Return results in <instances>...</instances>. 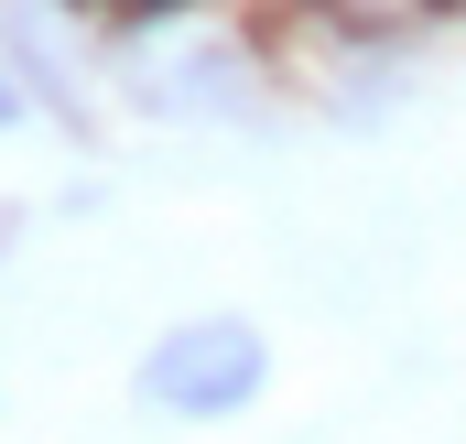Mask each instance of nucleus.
I'll return each mask as SVG.
<instances>
[{
    "mask_svg": "<svg viewBox=\"0 0 466 444\" xmlns=\"http://www.w3.org/2000/svg\"><path fill=\"white\" fill-rule=\"evenodd\" d=\"M260 336L249 326H228V315H207V326H174L152 358H141V401H163V412H238L249 390H260Z\"/></svg>",
    "mask_w": 466,
    "mask_h": 444,
    "instance_id": "obj_1",
    "label": "nucleus"
},
{
    "mask_svg": "<svg viewBox=\"0 0 466 444\" xmlns=\"http://www.w3.org/2000/svg\"><path fill=\"white\" fill-rule=\"evenodd\" d=\"M130 76H141V109H163V119L238 109V55H228V44H152Z\"/></svg>",
    "mask_w": 466,
    "mask_h": 444,
    "instance_id": "obj_2",
    "label": "nucleus"
}]
</instances>
